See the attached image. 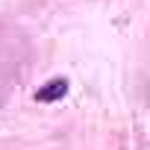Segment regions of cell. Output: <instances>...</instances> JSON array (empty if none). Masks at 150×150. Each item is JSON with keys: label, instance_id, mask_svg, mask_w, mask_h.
Masks as SVG:
<instances>
[{"label": "cell", "instance_id": "cell-1", "mask_svg": "<svg viewBox=\"0 0 150 150\" xmlns=\"http://www.w3.org/2000/svg\"><path fill=\"white\" fill-rule=\"evenodd\" d=\"M65 91H68V80H50L44 88L35 91V100H41V103H53V100L65 97Z\"/></svg>", "mask_w": 150, "mask_h": 150}]
</instances>
